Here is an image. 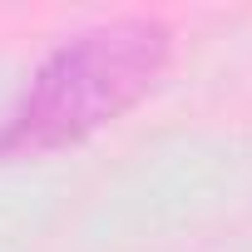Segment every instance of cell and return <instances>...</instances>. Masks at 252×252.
Returning <instances> with one entry per match:
<instances>
[{
  "mask_svg": "<svg viewBox=\"0 0 252 252\" xmlns=\"http://www.w3.org/2000/svg\"><path fill=\"white\" fill-rule=\"evenodd\" d=\"M163 60L168 30L158 20H104L64 40L15 99L0 129V158L50 154L89 139L154 89Z\"/></svg>",
  "mask_w": 252,
  "mask_h": 252,
  "instance_id": "cell-1",
  "label": "cell"
}]
</instances>
